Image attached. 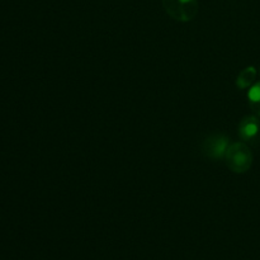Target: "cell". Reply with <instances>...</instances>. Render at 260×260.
Listing matches in <instances>:
<instances>
[{"mask_svg":"<svg viewBox=\"0 0 260 260\" xmlns=\"http://www.w3.org/2000/svg\"><path fill=\"white\" fill-rule=\"evenodd\" d=\"M225 162L229 169L236 174H244L253 165V152L246 142L238 141L229 146L225 155Z\"/></svg>","mask_w":260,"mask_h":260,"instance_id":"obj_1","label":"cell"},{"mask_svg":"<svg viewBox=\"0 0 260 260\" xmlns=\"http://www.w3.org/2000/svg\"><path fill=\"white\" fill-rule=\"evenodd\" d=\"M162 3L168 14L178 22H189L197 15V0H162Z\"/></svg>","mask_w":260,"mask_h":260,"instance_id":"obj_2","label":"cell"},{"mask_svg":"<svg viewBox=\"0 0 260 260\" xmlns=\"http://www.w3.org/2000/svg\"><path fill=\"white\" fill-rule=\"evenodd\" d=\"M230 145V139L225 134L215 132L203 140L202 152L206 157L211 160L225 159L226 151Z\"/></svg>","mask_w":260,"mask_h":260,"instance_id":"obj_3","label":"cell"},{"mask_svg":"<svg viewBox=\"0 0 260 260\" xmlns=\"http://www.w3.org/2000/svg\"><path fill=\"white\" fill-rule=\"evenodd\" d=\"M239 137L241 141L250 142L258 137L260 132V119L255 114L253 116H245L240 121L238 127Z\"/></svg>","mask_w":260,"mask_h":260,"instance_id":"obj_4","label":"cell"},{"mask_svg":"<svg viewBox=\"0 0 260 260\" xmlns=\"http://www.w3.org/2000/svg\"><path fill=\"white\" fill-rule=\"evenodd\" d=\"M256 69L254 66H248V68L243 69V70L239 73L238 78H236V86L241 90L244 89H249L251 85L256 83Z\"/></svg>","mask_w":260,"mask_h":260,"instance_id":"obj_5","label":"cell"},{"mask_svg":"<svg viewBox=\"0 0 260 260\" xmlns=\"http://www.w3.org/2000/svg\"><path fill=\"white\" fill-rule=\"evenodd\" d=\"M249 107L253 113L260 118V81H256L248 90Z\"/></svg>","mask_w":260,"mask_h":260,"instance_id":"obj_6","label":"cell"}]
</instances>
